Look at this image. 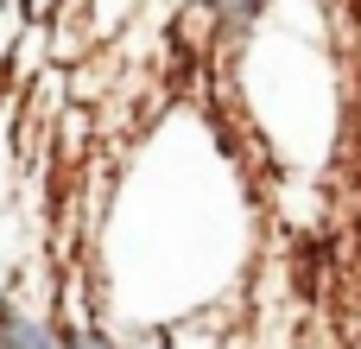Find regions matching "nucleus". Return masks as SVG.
<instances>
[{
  "instance_id": "obj_1",
  "label": "nucleus",
  "mask_w": 361,
  "mask_h": 349,
  "mask_svg": "<svg viewBox=\"0 0 361 349\" xmlns=\"http://www.w3.org/2000/svg\"><path fill=\"white\" fill-rule=\"evenodd\" d=\"M0 349H70V331L13 305V299H0Z\"/></svg>"
}]
</instances>
